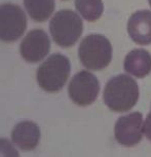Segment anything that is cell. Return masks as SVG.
Returning a JSON list of instances; mask_svg holds the SVG:
<instances>
[{
	"mask_svg": "<svg viewBox=\"0 0 151 157\" xmlns=\"http://www.w3.org/2000/svg\"><path fill=\"white\" fill-rule=\"evenodd\" d=\"M139 99V86L131 76H114L106 83L104 102L114 112H126L134 107Z\"/></svg>",
	"mask_w": 151,
	"mask_h": 157,
	"instance_id": "6da1fadb",
	"label": "cell"
},
{
	"mask_svg": "<svg viewBox=\"0 0 151 157\" xmlns=\"http://www.w3.org/2000/svg\"><path fill=\"white\" fill-rule=\"evenodd\" d=\"M71 72V63L66 56L52 54L47 57L36 71V80L46 93H57L66 84Z\"/></svg>",
	"mask_w": 151,
	"mask_h": 157,
	"instance_id": "7a4b0ae2",
	"label": "cell"
},
{
	"mask_svg": "<svg viewBox=\"0 0 151 157\" xmlns=\"http://www.w3.org/2000/svg\"><path fill=\"white\" fill-rule=\"evenodd\" d=\"M83 31L81 17L71 10L57 11L49 21V33L52 40L59 46H73L80 38Z\"/></svg>",
	"mask_w": 151,
	"mask_h": 157,
	"instance_id": "3957f363",
	"label": "cell"
},
{
	"mask_svg": "<svg viewBox=\"0 0 151 157\" xmlns=\"http://www.w3.org/2000/svg\"><path fill=\"white\" fill-rule=\"evenodd\" d=\"M78 57L84 68L91 71L105 69L112 60V45L101 34H90L79 44Z\"/></svg>",
	"mask_w": 151,
	"mask_h": 157,
	"instance_id": "277c9868",
	"label": "cell"
},
{
	"mask_svg": "<svg viewBox=\"0 0 151 157\" xmlns=\"http://www.w3.org/2000/svg\"><path fill=\"white\" fill-rule=\"evenodd\" d=\"M27 29V16L19 5L0 4V41L14 42L19 40Z\"/></svg>",
	"mask_w": 151,
	"mask_h": 157,
	"instance_id": "5b68a950",
	"label": "cell"
},
{
	"mask_svg": "<svg viewBox=\"0 0 151 157\" xmlns=\"http://www.w3.org/2000/svg\"><path fill=\"white\" fill-rule=\"evenodd\" d=\"M99 80L88 71H80L75 74L68 86V94L71 101L82 107L93 104L99 96Z\"/></svg>",
	"mask_w": 151,
	"mask_h": 157,
	"instance_id": "8992f818",
	"label": "cell"
},
{
	"mask_svg": "<svg viewBox=\"0 0 151 157\" xmlns=\"http://www.w3.org/2000/svg\"><path fill=\"white\" fill-rule=\"evenodd\" d=\"M50 49V39L45 31L33 29L24 36L19 46L21 57L27 63L35 64L45 60Z\"/></svg>",
	"mask_w": 151,
	"mask_h": 157,
	"instance_id": "52a82bcc",
	"label": "cell"
},
{
	"mask_svg": "<svg viewBox=\"0 0 151 157\" xmlns=\"http://www.w3.org/2000/svg\"><path fill=\"white\" fill-rule=\"evenodd\" d=\"M138 112L120 117L115 124V137L121 144L135 145L143 137V119Z\"/></svg>",
	"mask_w": 151,
	"mask_h": 157,
	"instance_id": "ba28073f",
	"label": "cell"
},
{
	"mask_svg": "<svg viewBox=\"0 0 151 157\" xmlns=\"http://www.w3.org/2000/svg\"><path fill=\"white\" fill-rule=\"evenodd\" d=\"M128 32L139 45L151 44V11L144 10L133 13L128 23Z\"/></svg>",
	"mask_w": 151,
	"mask_h": 157,
	"instance_id": "9c48e42d",
	"label": "cell"
},
{
	"mask_svg": "<svg viewBox=\"0 0 151 157\" xmlns=\"http://www.w3.org/2000/svg\"><path fill=\"white\" fill-rule=\"evenodd\" d=\"M123 68L134 77L144 78L151 72V55L146 49L136 48L126 55Z\"/></svg>",
	"mask_w": 151,
	"mask_h": 157,
	"instance_id": "30bf717a",
	"label": "cell"
},
{
	"mask_svg": "<svg viewBox=\"0 0 151 157\" xmlns=\"http://www.w3.org/2000/svg\"><path fill=\"white\" fill-rule=\"evenodd\" d=\"M40 139V130L31 121H23L13 130V140L22 149L26 150V144H30L31 149L37 145Z\"/></svg>",
	"mask_w": 151,
	"mask_h": 157,
	"instance_id": "8fae6325",
	"label": "cell"
},
{
	"mask_svg": "<svg viewBox=\"0 0 151 157\" xmlns=\"http://www.w3.org/2000/svg\"><path fill=\"white\" fill-rule=\"evenodd\" d=\"M27 14L35 22H45L52 17L55 0H23Z\"/></svg>",
	"mask_w": 151,
	"mask_h": 157,
	"instance_id": "7c38bea8",
	"label": "cell"
},
{
	"mask_svg": "<svg viewBox=\"0 0 151 157\" xmlns=\"http://www.w3.org/2000/svg\"><path fill=\"white\" fill-rule=\"evenodd\" d=\"M74 3L79 16L87 22H96L104 11L102 0H75Z\"/></svg>",
	"mask_w": 151,
	"mask_h": 157,
	"instance_id": "4fadbf2b",
	"label": "cell"
},
{
	"mask_svg": "<svg viewBox=\"0 0 151 157\" xmlns=\"http://www.w3.org/2000/svg\"><path fill=\"white\" fill-rule=\"evenodd\" d=\"M144 132L147 135V137L151 139V112L148 114V116L145 121V125H144Z\"/></svg>",
	"mask_w": 151,
	"mask_h": 157,
	"instance_id": "5bb4252c",
	"label": "cell"
},
{
	"mask_svg": "<svg viewBox=\"0 0 151 157\" xmlns=\"http://www.w3.org/2000/svg\"><path fill=\"white\" fill-rule=\"evenodd\" d=\"M148 2H149V5L151 6V0H148Z\"/></svg>",
	"mask_w": 151,
	"mask_h": 157,
	"instance_id": "9a60e30c",
	"label": "cell"
}]
</instances>
